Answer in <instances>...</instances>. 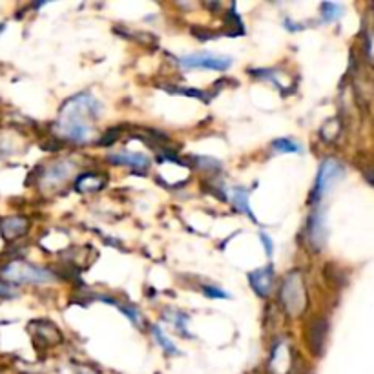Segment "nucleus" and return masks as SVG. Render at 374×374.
I'll return each mask as SVG.
<instances>
[{
    "label": "nucleus",
    "instance_id": "obj_26",
    "mask_svg": "<svg viewBox=\"0 0 374 374\" xmlns=\"http://www.w3.org/2000/svg\"><path fill=\"white\" fill-rule=\"evenodd\" d=\"M201 292L207 296V298H221V300H227V298H230V296L223 291V289H219V287H214V285H203Z\"/></svg>",
    "mask_w": 374,
    "mask_h": 374
},
{
    "label": "nucleus",
    "instance_id": "obj_31",
    "mask_svg": "<svg viewBox=\"0 0 374 374\" xmlns=\"http://www.w3.org/2000/svg\"><path fill=\"white\" fill-rule=\"evenodd\" d=\"M364 173H365V179H367V181H369L371 185H374V167H371V168H367V170H364Z\"/></svg>",
    "mask_w": 374,
    "mask_h": 374
},
{
    "label": "nucleus",
    "instance_id": "obj_8",
    "mask_svg": "<svg viewBox=\"0 0 374 374\" xmlns=\"http://www.w3.org/2000/svg\"><path fill=\"white\" fill-rule=\"evenodd\" d=\"M327 334H329V321L327 318H312L305 329V341L309 350L314 356H321L325 350Z\"/></svg>",
    "mask_w": 374,
    "mask_h": 374
},
{
    "label": "nucleus",
    "instance_id": "obj_7",
    "mask_svg": "<svg viewBox=\"0 0 374 374\" xmlns=\"http://www.w3.org/2000/svg\"><path fill=\"white\" fill-rule=\"evenodd\" d=\"M305 239L307 245L312 252H321L323 245L327 241V225L325 216L321 210H314L310 214L309 221L305 227Z\"/></svg>",
    "mask_w": 374,
    "mask_h": 374
},
{
    "label": "nucleus",
    "instance_id": "obj_29",
    "mask_svg": "<svg viewBox=\"0 0 374 374\" xmlns=\"http://www.w3.org/2000/svg\"><path fill=\"white\" fill-rule=\"evenodd\" d=\"M17 296V291H15V287L10 285L8 281H2L0 280V298H15Z\"/></svg>",
    "mask_w": 374,
    "mask_h": 374
},
{
    "label": "nucleus",
    "instance_id": "obj_20",
    "mask_svg": "<svg viewBox=\"0 0 374 374\" xmlns=\"http://www.w3.org/2000/svg\"><path fill=\"white\" fill-rule=\"evenodd\" d=\"M227 33L236 37V35L245 33V24H243L241 15L236 11V4H232V11H228L227 15Z\"/></svg>",
    "mask_w": 374,
    "mask_h": 374
},
{
    "label": "nucleus",
    "instance_id": "obj_30",
    "mask_svg": "<svg viewBox=\"0 0 374 374\" xmlns=\"http://www.w3.org/2000/svg\"><path fill=\"white\" fill-rule=\"evenodd\" d=\"M283 24H285V28L289 31H301V30H303V26L298 24V22H294V20H292L291 17H289V19L283 20Z\"/></svg>",
    "mask_w": 374,
    "mask_h": 374
},
{
    "label": "nucleus",
    "instance_id": "obj_14",
    "mask_svg": "<svg viewBox=\"0 0 374 374\" xmlns=\"http://www.w3.org/2000/svg\"><path fill=\"white\" fill-rule=\"evenodd\" d=\"M163 320L168 321V323L178 330L182 338H194V336L188 332V321H190V318H188L182 310L167 309L163 312Z\"/></svg>",
    "mask_w": 374,
    "mask_h": 374
},
{
    "label": "nucleus",
    "instance_id": "obj_21",
    "mask_svg": "<svg viewBox=\"0 0 374 374\" xmlns=\"http://www.w3.org/2000/svg\"><path fill=\"white\" fill-rule=\"evenodd\" d=\"M168 92H172V94H178V95H188V97H196V99H201L203 103H210L212 97H214V94H208V92H205V90H194V88H185V86H167Z\"/></svg>",
    "mask_w": 374,
    "mask_h": 374
},
{
    "label": "nucleus",
    "instance_id": "obj_12",
    "mask_svg": "<svg viewBox=\"0 0 374 374\" xmlns=\"http://www.w3.org/2000/svg\"><path fill=\"white\" fill-rule=\"evenodd\" d=\"M28 230H30V219L28 217H6V219L0 221V232H2V236L8 241H15L19 237L26 236Z\"/></svg>",
    "mask_w": 374,
    "mask_h": 374
},
{
    "label": "nucleus",
    "instance_id": "obj_4",
    "mask_svg": "<svg viewBox=\"0 0 374 374\" xmlns=\"http://www.w3.org/2000/svg\"><path fill=\"white\" fill-rule=\"evenodd\" d=\"M343 172V164H341L338 159H325V161L321 163L320 170H318V176H316L314 188H312V194H310V201L318 205V203L321 201V197L325 196L330 188L334 187V182L340 181Z\"/></svg>",
    "mask_w": 374,
    "mask_h": 374
},
{
    "label": "nucleus",
    "instance_id": "obj_15",
    "mask_svg": "<svg viewBox=\"0 0 374 374\" xmlns=\"http://www.w3.org/2000/svg\"><path fill=\"white\" fill-rule=\"evenodd\" d=\"M230 201L234 203V207L237 208V210L241 212V214H245V216H248L254 223H257L256 216L252 214L250 210V205H248V190L243 187H234L230 190Z\"/></svg>",
    "mask_w": 374,
    "mask_h": 374
},
{
    "label": "nucleus",
    "instance_id": "obj_10",
    "mask_svg": "<svg viewBox=\"0 0 374 374\" xmlns=\"http://www.w3.org/2000/svg\"><path fill=\"white\" fill-rule=\"evenodd\" d=\"M274 281H276V271H274V266L271 263L265 266H260V269L248 274V283H250L252 291L256 292L260 298H269L271 296Z\"/></svg>",
    "mask_w": 374,
    "mask_h": 374
},
{
    "label": "nucleus",
    "instance_id": "obj_13",
    "mask_svg": "<svg viewBox=\"0 0 374 374\" xmlns=\"http://www.w3.org/2000/svg\"><path fill=\"white\" fill-rule=\"evenodd\" d=\"M108 185V178L99 172H83L75 178V190L83 194L101 192Z\"/></svg>",
    "mask_w": 374,
    "mask_h": 374
},
{
    "label": "nucleus",
    "instance_id": "obj_24",
    "mask_svg": "<svg viewBox=\"0 0 374 374\" xmlns=\"http://www.w3.org/2000/svg\"><path fill=\"white\" fill-rule=\"evenodd\" d=\"M196 161H197V167L201 168V170H205V172L217 173L219 170H221V163L214 158H196Z\"/></svg>",
    "mask_w": 374,
    "mask_h": 374
},
{
    "label": "nucleus",
    "instance_id": "obj_22",
    "mask_svg": "<svg viewBox=\"0 0 374 374\" xmlns=\"http://www.w3.org/2000/svg\"><path fill=\"white\" fill-rule=\"evenodd\" d=\"M340 130H341L340 121H338V119H329V121H325V124L321 126L320 135L323 141L332 143V141H336V137L340 135Z\"/></svg>",
    "mask_w": 374,
    "mask_h": 374
},
{
    "label": "nucleus",
    "instance_id": "obj_18",
    "mask_svg": "<svg viewBox=\"0 0 374 374\" xmlns=\"http://www.w3.org/2000/svg\"><path fill=\"white\" fill-rule=\"evenodd\" d=\"M272 152L276 153H301L303 148L300 143H296L294 139L291 137H280L272 141Z\"/></svg>",
    "mask_w": 374,
    "mask_h": 374
},
{
    "label": "nucleus",
    "instance_id": "obj_27",
    "mask_svg": "<svg viewBox=\"0 0 374 374\" xmlns=\"http://www.w3.org/2000/svg\"><path fill=\"white\" fill-rule=\"evenodd\" d=\"M119 135H121V130L119 128H110L108 132H104V135L101 139H99L97 143L103 144V146H112V144L115 143L119 139Z\"/></svg>",
    "mask_w": 374,
    "mask_h": 374
},
{
    "label": "nucleus",
    "instance_id": "obj_25",
    "mask_svg": "<svg viewBox=\"0 0 374 374\" xmlns=\"http://www.w3.org/2000/svg\"><path fill=\"white\" fill-rule=\"evenodd\" d=\"M365 57L374 66V28L367 30L365 35Z\"/></svg>",
    "mask_w": 374,
    "mask_h": 374
},
{
    "label": "nucleus",
    "instance_id": "obj_2",
    "mask_svg": "<svg viewBox=\"0 0 374 374\" xmlns=\"http://www.w3.org/2000/svg\"><path fill=\"white\" fill-rule=\"evenodd\" d=\"M280 303L289 318H300L309 305L307 287L300 271H291L280 287Z\"/></svg>",
    "mask_w": 374,
    "mask_h": 374
},
{
    "label": "nucleus",
    "instance_id": "obj_17",
    "mask_svg": "<svg viewBox=\"0 0 374 374\" xmlns=\"http://www.w3.org/2000/svg\"><path fill=\"white\" fill-rule=\"evenodd\" d=\"M33 325L39 327V334L37 336H40V340H44L48 345L59 343V341L62 340L60 330L55 325H51L49 321H37V323H33Z\"/></svg>",
    "mask_w": 374,
    "mask_h": 374
},
{
    "label": "nucleus",
    "instance_id": "obj_6",
    "mask_svg": "<svg viewBox=\"0 0 374 374\" xmlns=\"http://www.w3.org/2000/svg\"><path fill=\"white\" fill-rule=\"evenodd\" d=\"M77 172V163L71 159H59L55 163L48 164L44 172L40 173V185L46 190H57Z\"/></svg>",
    "mask_w": 374,
    "mask_h": 374
},
{
    "label": "nucleus",
    "instance_id": "obj_11",
    "mask_svg": "<svg viewBox=\"0 0 374 374\" xmlns=\"http://www.w3.org/2000/svg\"><path fill=\"white\" fill-rule=\"evenodd\" d=\"M108 161L112 164H117V167H128L130 170H141V172H146L150 168V159L143 153L135 152H117L110 153Z\"/></svg>",
    "mask_w": 374,
    "mask_h": 374
},
{
    "label": "nucleus",
    "instance_id": "obj_28",
    "mask_svg": "<svg viewBox=\"0 0 374 374\" xmlns=\"http://www.w3.org/2000/svg\"><path fill=\"white\" fill-rule=\"evenodd\" d=\"M260 241L265 246L266 257H272V254H274V241L271 239V236L266 232H260Z\"/></svg>",
    "mask_w": 374,
    "mask_h": 374
},
{
    "label": "nucleus",
    "instance_id": "obj_5",
    "mask_svg": "<svg viewBox=\"0 0 374 374\" xmlns=\"http://www.w3.org/2000/svg\"><path fill=\"white\" fill-rule=\"evenodd\" d=\"M179 66L185 69H212V71H227L232 66V57L227 55H217L212 51H197V53L182 55L178 59Z\"/></svg>",
    "mask_w": 374,
    "mask_h": 374
},
{
    "label": "nucleus",
    "instance_id": "obj_19",
    "mask_svg": "<svg viewBox=\"0 0 374 374\" xmlns=\"http://www.w3.org/2000/svg\"><path fill=\"white\" fill-rule=\"evenodd\" d=\"M152 334H153V340L158 341L159 347H161V349H163L167 355H172V356L179 355V349L176 347V345H173V341L170 340L167 334H164L163 330H161V327L152 325Z\"/></svg>",
    "mask_w": 374,
    "mask_h": 374
},
{
    "label": "nucleus",
    "instance_id": "obj_16",
    "mask_svg": "<svg viewBox=\"0 0 374 374\" xmlns=\"http://www.w3.org/2000/svg\"><path fill=\"white\" fill-rule=\"evenodd\" d=\"M99 300L104 301V303H110V305L117 307V309L121 310V312H123L130 321H132L133 325H139V323H141V314H139V310L133 305H128V303H124V301L117 300V298H110V296H99Z\"/></svg>",
    "mask_w": 374,
    "mask_h": 374
},
{
    "label": "nucleus",
    "instance_id": "obj_23",
    "mask_svg": "<svg viewBox=\"0 0 374 374\" xmlns=\"http://www.w3.org/2000/svg\"><path fill=\"white\" fill-rule=\"evenodd\" d=\"M343 13V8L340 4H332V2H323L321 4V17L325 22H332V20H338Z\"/></svg>",
    "mask_w": 374,
    "mask_h": 374
},
{
    "label": "nucleus",
    "instance_id": "obj_3",
    "mask_svg": "<svg viewBox=\"0 0 374 374\" xmlns=\"http://www.w3.org/2000/svg\"><path fill=\"white\" fill-rule=\"evenodd\" d=\"M2 274L10 281L26 283V285H44L55 280V274L46 266L33 265L28 261L13 260L2 269Z\"/></svg>",
    "mask_w": 374,
    "mask_h": 374
},
{
    "label": "nucleus",
    "instance_id": "obj_1",
    "mask_svg": "<svg viewBox=\"0 0 374 374\" xmlns=\"http://www.w3.org/2000/svg\"><path fill=\"white\" fill-rule=\"evenodd\" d=\"M101 101L90 92H80L60 106L59 117L53 124L55 133L69 143H90L94 137V121L101 115Z\"/></svg>",
    "mask_w": 374,
    "mask_h": 374
},
{
    "label": "nucleus",
    "instance_id": "obj_9",
    "mask_svg": "<svg viewBox=\"0 0 374 374\" xmlns=\"http://www.w3.org/2000/svg\"><path fill=\"white\" fill-rule=\"evenodd\" d=\"M294 369V352L287 341H278L269 359L271 374H291Z\"/></svg>",
    "mask_w": 374,
    "mask_h": 374
}]
</instances>
